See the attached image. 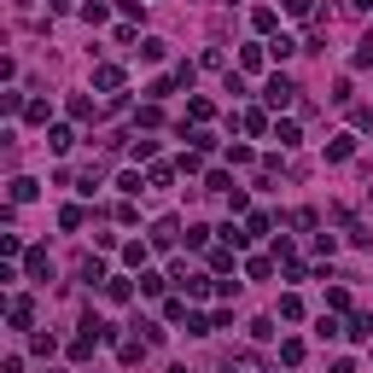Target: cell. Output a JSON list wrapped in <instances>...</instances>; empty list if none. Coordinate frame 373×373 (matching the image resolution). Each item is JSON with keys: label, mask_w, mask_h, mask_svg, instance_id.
I'll return each instance as SVG.
<instances>
[{"label": "cell", "mask_w": 373, "mask_h": 373, "mask_svg": "<svg viewBox=\"0 0 373 373\" xmlns=\"http://www.w3.org/2000/svg\"><path fill=\"white\" fill-rule=\"evenodd\" d=\"M175 239H181V222H175V216H158V222H152V245H158V251H169Z\"/></svg>", "instance_id": "obj_1"}, {"label": "cell", "mask_w": 373, "mask_h": 373, "mask_svg": "<svg viewBox=\"0 0 373 373\" xmlns=\"http://www.w3.org/2000/svg\"><path fill=\"white\" fill-rule=\"evenodd\" d=\"M291 93H298V88H291V82H286V76H268V88H263V100H268L274 111H280V105H291Z\"/></svg>", "instance_id": "obj_2"}, {"label": "cell", "mask_w": 373, "mask_h": 373, "mask_svg": "<svg viewBox=\"0 0 373 373\" xmlns=\"http://www.w3.org/2000/svg\"><path fill=\"white\" fill-rule=\"evenodd\" d=\"M350 152H356V135H333L327 140V164H344Z\"/></svg>", "instance_id": "obj_3"}, {"label": "cell", "mask_w": 373, "mask_h": 373, "mask_svg": "<svg viewBox=\"0 0 373 373\" xmlns=\"http://www.w3.org/2000/svg\"><path fill=\"white\" fill-rule=\"evenodd\" d=\"M228 373H263V356H257V350H239V356H228Z\"/></svg>", "instance_id": "obj_4"}, {"label": "cell", "mask_w": 373, "mask_h": 373, "mask_svg": "<svg viewBox=\"0 0 373 373\" xmlns=\"http://www.w3.org/2000/svg\"><path fill=\"white\" fill-rule=\"evenodd\" d=\"M93 88L117 93V88H123V70H117V64H100V70H93Z\"/></svg>", "instance_id": "obj_5"}, {"label": "cell", "mask_w": 373, "mask_h": 373, "mask_svg": "<svg viewBox=\"0 0 373 373\" xmlns=\"http://www.w3.org/2000/svg\"><path fill=\"white\" fill-rule=\"evenodd\" d=\"M12 327H29V321H36V303H29V298H12Z\"/></svg>", "instance_id": "obj_6"}, {"label": "cell", "mask_w": 373, "mask_h": 373, "mask_svg": "<svg viewBox=\"0 0 373 373\" xmlns=\"http://www.w3.org/2000/svg\"><path fill=\"white\" fill-rule=\"evenodd\" d=\"M135 53H140L146 64H158V59H164V53H169V41H158V36H146V41L135 47Z\"/></svg>", "instance_id": "obj_7"}, {"label": "cell", "mask_w": 373, "mask_h": 373, "mask_svg": "<svg viewBox=\"0 0 373 373\" xmlns=\"http://www.w3.org/2000/svg\"><path fill=\"white\" fill-rule=\"evenodd\" d=\"M24 268H29V280H47V274H53V263H47V251H29V257H24Z\"/></svg>", "instance_id": "obj_8"}, {"label": "cell", "mask_w": 373, "mask_h": 373, "mask_svg": "<svg viewBox=\"0 0 373 373\" xmlns=\"http://www.w3.org/2000/svg\"><path fill=\"white\" fill-rule=\"evenodd\" d=\"M117 356H123V367H135L140 356H146V338H123V344H117Z\"/></svg>", "instance_id": "obj_9"}, {"label": "cell", "mask_w": 373, "mask_h": 373, "mask_svg": "<svg viewBox=\"0 0 373 373\" xmlns=\"http://www.w3.org/2000/svg\"><path fill=\"white\" fill-rule=\"evenodd\" d=\"M239 128H245V135H268V117L263 111H239Z\"/></svg>", "instance_id": "obj_10"}, {"label": "cell", "mask_w": 373, "mask_h": 373, "mask_svg": "<svg viewBox=\"0 0 373 373\" xmlns=\"http://www.w3.org/2000/svg\"><path fill=\"white\" fill-rule=\"evenodd\" d=\"M76 274H82L88 286H100L105 280V263H100V257H82V268H76Z\"/></svg>", "instance_id": "obj_11"}, {"label": "cell", "mask_w": 373, "mask_h": 373, "mask_svg": "<svg viewBox=\"0 0 373 373\" xmlns=\"http://www.w3.org/2000/svg\"><path fill=\"white\" fill-rule=\"evenodd\" d=\"M274 24H280V12H274V6H257V12H251V29H263V36H268Z\"/></svg>", "instance_id": "obj_12"}, {"label": "cell", "mask_w": 373, "mask_h": 373, "mask_svg": "<svg viewBox=\"0 0 373 373\" xmlns=\"http://www.w3.org/2000/svg\"><path fill=\"white\" fill-rule=\"evenodd\" d=\"M350 64H356V70H373V36H367V41H356V53H350Z\"/></svg>", "instance_id": "obj_13"}, {"label": "cell", "mask_w": 373, "mask_h": 373, "mask_svg": "<svg viewBox=\"0 0 373 373\" xmlns=\"http://www.w3.org/2000/svg\"><path fill=\"white\" fill-rule=\"evenodd\" d=\"M82 222H88L82 204H64V210H59V228H82Z\"/></svg>", "instance_id": "obj_14"}, {"label": "cell", "mask_w": 373, "mask_h": 373, "mask_svg": "<svg viewBox=\"0 0 373 373\" xmlns=\"http://www.w3.org/2000/svg\"><path fill=\"white\" fill-rule=\"evenodd\" d=\"M47 146H53V152H70L76 135H70V128H47Z\"/></svg>", "instance_id": "obj_15"}, {"label": "cell", "mask_w": 373, "mask_h": 373, "mask_svg": "<svg viewBox=\"0 0 373 373\" xmlns=\"http://www.w3.org/2000/svg\"><path fill=\"white\" fill-rule=\"evenodd\" d=\"M36 199V181H29V175H18V181H12V204H29Z\"/></svg>", "instance_id": "obj_16"}, {"label": "cell", "mask_w": 373, "mask_h": 373, "mask_svg": "<svg viewBox=\"0 0 373 373\" xmlns=\"http://www.w3.org/2000/svg\"><path fill=\"white\" fill-rule=\"evenodd\" d=\"M70 117H76V123L93 117V100H88V93H70Z\"/></svg>", "instance_id": "obj_17"}, {"label": "cell", "mask_w": 373, "mask_h": 373, "mask_svg": "<svg viewBox=\"0 0 373 373\" xmlns=\"http://www.w3.org/2000/svg\"><path fill=\"white\" fill-rule=\"evenodd\" d=\"M280 362H286V367L303 362V338H286V344H280Z\"/></svg>", "instance_id": "obj_18"}, {"label": "cell", "mask_w": 373, "mask_h": 373, "mask_svg": "<svg viewBox=\"0 0 373 373\" xmlns=\"http://www.w3.org/2000/svg\"><path fill=\"white\" fill-rule=\"evenodd\" d=\"M291 53H298V41H291V36H274L268 41V59H291Z\"/></svg>", "instance_id": "obj_19"}, {"label": "cell", "mask_w": 373, "mask_h": 373, "mask_svg": "<svg viewBox=\"0 0 373 373\" xmlns=\"http://www.w3.org/2000/svg\"><path fill=\"white\" fill-rule=\"evenodd\" d=\"M187 117L192 123H210V117H216V105H210V100H187Z\"/></svg>", "instance_id": "obj_20"}, {"label": "cell", "mask_w": 373, "mask_h": 373, "mask_svg": "<svg viewBox=\"0 0 373 373\" xmlns=\"http://www.w3.org/2000/svg\"><path fill=\"white\" fill-rule=\"evenodd\" d=\"M105 298L111 303H128V298H135V286H128V280H105Z\"/></svg>", "instance_id": "obj_21"}, {"label": "cell", "mask_w": 373, "mask_h": 373, "mask_svg": "<svg viewBox=\"0 0 373 373\" xmlns=\"http://www.w3.org/2000/svg\"><path fill=\"white\" fill-rule=\"evenodd\" d=\"M263 59H268V47H245V53H239V64H245V70H263Z\"/></svg>", "instance_id": "obj_22"}, {"label": "cell", "mask_w": 373, "mask_h": 373, "mask_svg": "<svg viewBox=\"0 0 373 373\" xmlns=\"http://www.w3.org/2000/svg\"><path fill=\"white\" fill-rule=\"evenodd\" d=\"M181 135H187V128H181ZM187 140H192V152H210V146H216V135H210V128H192Z\"/></svg>", "instance_id": "obj_23"}, {"label": "cell", "mask_w": 373, "mask_h": 373, "mask_svg": "<svg viewBox=\"0 0 373 373\" xmlns=\"http://www.w3.org/2000/svg\"><path fill=\"white\" fill-rule=\"evenodd\" d=\"M210 268H216V274H228V268H234V245H222V251H210Z\"/></svg>", "instance_id": "obj_24"}, {"label": "cell", "mask_w": 373, "mask_h": 373, "mask_svg": "<svg viewBox=\"0 0 373 373\" xmlns=\"http://www.w3.org/2000/svg\"><path fill=\"white\" fill-rule=\"evenodd\" d=\"M29 350H36V356H53L59 338H53V333H36V338H29Z\"/></svg>", "instance_id": "obj_25"}, {"label": "cell", "mask_w": 373, "mask_h": 373, "mask_svg": "<svg viewBox=\"0 0 373 373\" xmlns=\"http://www.w3.org/2000/svg\"><path fill=\"white\" fill-rule=\"evenodd\" d=\"M245 274H251V280H268V274H274V263H268V257H251V263H245Z\"/></svg>", "instance_id": "obj_26"}, {"label": "cell", "mask_w": 373, "mask_h": 373, "mask_svg": "<svg viewBox=\"0 0 373 373\" xmlns=\"http://www.w3.org/2000/svg\"><path fill=\"white\" fill-rule=\"evenodd\" d=\"M123 263L128 268H146V245H140V239H135V245H123Z\"/></svg>", "instance_id": "obj_27"}, {"label": "cell", "mask_w": 373, "mask_h": 373, "mask_svg": "<svg viewBox=\"0 0 373 373\" xmlns=\"http://www.w3.org/2000/svg\"><path fill=\"white\" fill-rule=\"evenodd\" d=\"M350 338H373V315H350Z\"/></svg>", "instance_id": "obj_28"}, {"label": "cell", "mask_w": 373, "mask_h": 373, "mask_svg": "<svg viewBox=\"0 0 373 373\" xmlns=\"http://www.w3.org/2000/svg\"><path fill=\"white\" fill-rule=\"evenodd\" d=\"M82 18H88V24H105V18H111V12H105V0H88V6H82Z\"/></svg>", "instance_id": "obj_29"}, {"label": "cell", "mask_w": 373, "mask_h": 373, "mask_svg": "<svg viewBox=\"0 0 373 373\" xmlns=\"http://www.w3.org/2000/svg\"><path fill=\"white\" fill-rule=\"evenodd\" d=\"M274 140H280V146H298V123H274Z\"/></svg>", "instance_id": "obj_30"}, {"label": "cell", "mask_w": 373, "mask_h": 373, "mask_svg": "<svg viewBox=\"0 0 373 373\" xmlns=\"http://www.w3.org/2000/svg\"><path fill=\"white\" fill-rule=\"evenodd\" d=\"M268 228H274V222H268V216H263V210H257V216H251V222H245V239H257V234H268Z\"/></svg>", "instance_id": "obj_31"}, {"label": "cell", "mask_w": 373, "mask_h": 373, "mask_svg": "<svg viewBox=\"0 0 373 373\" xmlns=\"http://www.w3.org/2000/svg\"><path fill=\"white\" fill-rule=\"evenodd\" d=\"M315 338H321V344H327V338H338V321H333V315H321V321H315Z\"/></svg>", "instance_id": "obj_32"}, {"label": "cell", "mask_w": 373, "mask_h": 373, "mask_svg": "<svg viewBox=\"0 0 373 373\" xmlns=\"http://www.w3.org/2000/svg\"><path fill=\"white\" fill-rule=\"evenodd\" d=\"M298 315H303V303H298V298L286 291V298H280V321H298Z\"/></svg>", "instance_id": "obj_33"}, {"label": "cell", "mask_w": 373, "mask_h": 373, "mask_svg": "<svg viewBox=\"0 0 373 373\" xmlns=\"http://www.w3.org/2000/svg\"><path fill=\"white\" fill-rule=\"evenodd\" d=\"M286 12H291V18H310V12H315V0H286Z\"/></svg>", "instance_id": "obj_34"}, {"label": "cell", "mask_w": 373, "mask_h": 373, "mask_svg": "<svg viewBox=\"0 0 373 373\" xmlns=\"http://www.w3.org/2000/svg\"><path fill=\"white\" fill-rule=\"evenodd\" d=\"M333 373H356V362H350V356H344V362H333Z\"/></svg>", "instance_id": "obj_35"}, {"label": "cell", "mask_w": 373, "mask_h": 373, "mask_svg": "<svg viewBox=\"0 0 373 373\" xmlns=\"http://www.w3.org/2000/svg\"><path fill=\"white\" fill-rule=\"evenodd\" d=\"M350 6H356V12H367V6H373V0H350Z\"/></svg>", "instance_id": "obj_36"}, {"label": "cell", "mask_w": 373, "mask_h": 373, "mask_svg": "<svg viewBox=\"0 0 373 373\" xmlns=\"http://www.w3.org/2000/svg\"><path fill=\"white\" fill-rule=\"evenodd\" d=\"M53 373H64V367H53Z\"/></svg>", "instance_id": "obj_37"}]
</instances>
